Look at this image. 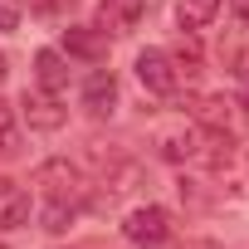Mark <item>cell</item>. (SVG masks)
<instances>
[{
  "mask_svg": "<svg viewBox=\"0 0 249 249\" xmlns=\"http://www.w3.org/2000/svg\"><path fill=\"white\" fill-rule=\"evenodd\" d=\"M220 59H225V69H230L234 78L249 83V10H239V20L225 30V39H220Z\"/></svg>",
  "mask_w": 249,
  "mask_h": 249,
  "instance_id": "cell-6",
  "label": "cell"
},
{
  "mask_svg": "<svg viewBox=\"0 0 249 249\" xmlns=\"http://www.w3.org/2000/svg\"><path fill=\"white\" fill-rule=\"evenodd\" d=\"M35 186H39V200H44V230H69V220L83 205V171L69 166L64 157H54L35 171Z\"/></svg>",
  "mask_w": 249,
  "mask_h": 249,
  "instance_id": "cell-1",
  "label": "cell"
},
{
  "mask_svg": "<svg viewBox=\"0 0 249 249\" xmlns=\"http://www.w3.org/2000/svg\"><path fill=\"white\" fill-rule=\"evenodd\" d=\"M176 249H220L215 239H186V244H176Z\"/></svg>",
  "mask_w": 249,
  "mask_h": 249,
  "instance_id": "cell-17",
  "label": "cell"
},
{
  "mask_svg": "<svg viewBox=\"0 0 249 249\" xmlns=\"http://www.w3.org/2000/svg\"><path fill=\"white\" fill-rule=\"evenodd\" d=\"M35 83H39L44 93H64V88H69V64H64L59 49H39V54H35Z\"/></svg>",
  "mask_w": 249,
  "mask_h": 249,
  "instance_id": "cell-8",
  "label": "cell"
},
{
  "mask_svg": "<svg viewBox=\"0 0 249 249\" xmlns=\"http://www.w3.org/2000/svg\"><path fill=\"white\" fill-rule=\"evenodd\" d=\"M83 107H88L93 117H107V112L117 107V78H112V73H93V78L83 83Z\"/></svg>",
  "mask_w": 249,
  "mask_h": 249,
  "instance_id": "cell-10",
  "label": "cell"
},
{
  "mask_svg": "<svg viewBox=\"0 0 249 249\" xmlns=\"http://www.w3.org/2000/svg\"><path fill=\"white\" fill-rule=\"evenodd\" d=\"M10 142H15V132H10V107L0 103V152H10Z\"/></svg>",
  "mask_w": 249,
  "mask_h": 249,
  "instance_id": "cell-15",
  "label": "cell"
},
{
  "mask_svg": "<svg viewBox=\"0 0 249 249\" xmlns=\"http://www.w3.org/2000/svg\"><path fill=\"white\" fill-rule=\"evenodd\" d=\"M59 5H64V0H30V10H35V15H54Z\"/></svg>",
  "mask_w": 249,
  "mask_h": 249,
  "instance_id": "cell-16",
  "label": "cell"
},
{
  "mask_svg": "<svg viewBox=\"0 0 249 249\" xmlns=\"http://www.w3.org/2000/svg\"><path fill=\"white\" fill-rule=\"evenodd\" d=\"M215 15H220V0H176V25H181L186 35L205 30Z\"/></svg>",
  "mask_w": 249,
  "mask_h": 249,
  "instance_id": "cell-11",
  "label": "cell"
},
{
  "mask_svg": "<svg viewBox=\"0 0 249 249\" xmlns=\"http://www.w3.org/2000/svg\"><path fill=\"white\" fill-rule=\"evenodd\" d=\"M137 78H142L147 93L171 98L176 83H181V69H176V59H171L166 49H142V54H137Z\"/></svg>",
  "mask_w": 249,
  "mask_h": 249,
  "instance_id": "cell-2",
  "label": "cell"
},
{
  "mask_svg": "<svg viewBox=\"0 0 249 249\" xmlns=\"http://www.w3.org/2000/svg\"><path fill=\"white\" fill-rule=\"evenodd\" d=\"M0 30H20V0H0Z\"/></svg>",
  "mask_w": 249,
  "mask_h": 249,
  "instance_id": "cell-14",
  "label": "cell"
},
{
  "mask_svg": "<svg viewBox=\"0 0 249 249\" xmlns=\"http://www.w3.org/2000/svg\"><path fill=\"white\" fill-rule=\"evenodd\" d=\"M176 59L186 64V73H196V64H200V49H196V35H186V39L176 44Z\"/></svg>",
  "mask_w": 249,
  "mask_h": 249,
  "instance_id": "cell-13",
  "label": "cell"
},
{
  "mask_svg": "<svg viewBox=\"0 0 249 249\" xmlns=\"http://www.w3.org/2000/svg\"><path fill=\"white\" fill-rule=\"evenodd\" d=\"M0 249H5V244H0Z\"/></svg>",
  "mask_w": 249,
  "mask_h": 249,
  "instance_id": "cell-19",
  "label": "cell"
},
{
  "mask_svg": "<svg viewBox=\"0 0 249 249\" xmlns=\"http://www.w3.org/2000/svg\"><path fill=\"white\" fill-rule=\"evenodd\" d=\"M5 73H10V69H5V54H0V83H5Z\"/></svg>",
  "mask_w": 249,
  "mask_h": 249,
  "instance_id": "cell-18",
  "label": "cell"
},
{
  "mask_svg": "<svg viewBox=\"0 0 249 249\" xmlns=\"http://www.w3.org/2000/svg\"><path fill=\"white\" fill-rule=\"evenodd\" d=\"M157 152L166 157V161H200L205 157V127H166L161 137H157Z\"/></svg>",
  "mask_w": 249,
  "mask_h": 249,
  "instance_id": "cell-5",
  "label": "cell"
},
{
  "mask_svg": "<svg viewBox=\"0 0 249 249\" xmlns=\"http://www.w3.org/2000/svg\"><path fill=\"white\" fill-rule=\"evenodd\" d=\"M147 10H152L147 0H103L98 20H103V30H112V35H127V30H137V20H142Z\"/></svg>",
  "mask_w": 249,
  "mask_h": 249,
  "instance_id": "cell-7",
  "label": "cell"
},
{
  "mask_svg": "<svg viewBox=\"0 0 249 249\" xmlns=\"http://www.w3.org/2000/svg\"><path fill=\"white\" fill-rule=\"evenodd\" d=\"M25 220H30V196L0 176V230H20Z\"/></svg>",
  "mask_w": 249,
  "mask_h": 249,
  "instance_id": "cell-9",
  "label": "cell"
},
{
  "mask_svg": "<svg viewBox=\"0 0 249 249\" xmlns=\"http://www.w3.org/2000/svg\"><path fill=\"white\" fill-rule=\"evenodd\" d=\"M25 122L35 132H59L64 122H69V107L59 103V93H44V88H35V93H25Z\"/></svg>",
  "mask_w": 249,
  "mask_h": 249,
  "instance_id": "cell-4",
  "label": "cell"
},
{
  "mask_svg": "<svg viewBox=\"0 0 249 249\" xmlns=\"http://www.w3.org/2000/svg\"><path fill=\"white\" fill-rule=\"evenodd\" d=\"M64 49H69V54H78V59H93V64H98L107 44H103V35H98V30H88V25H69V30H64Z\"/></svg>",
  "mask_w": 249,
  "mask_h": 249,
  "instance_id": "cell-12",
  "label": "cell"
},
{
  "mask_svg": "<svg viewBox=\"0 0 249 249\" xmlns=\"http://www.w3.org/2000/svg\"><path fill=\"white\" fill-rule=\"evenodd\" d=\"M122 234H127L132 244H142V249H157V244L171 239V215L161 205H137L127 215V225H122Z\"/></svg>",
  "mask_w": 249,
  "mask_h": 249,
  "instance_id": "cell-3",
  "label": "cell"
}]
</instances>
